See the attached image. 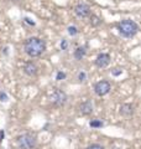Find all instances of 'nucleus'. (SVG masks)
<instances>
[{"instance_id":"2","label":"nucleus","mask_w":141,"mask_h":149,"mask_svg":"<svg viewBox=\"0 0 141 149\" xmlns=\"http://www.w3.org/2000/svg\"><path fill=\"white\" fill-rule=\"evenodd\" d=\"M119 34L126 37V39H131L134 37L136 34L139 32V25L136 24L134 20H130V19H125V20H121L116 26Z\"/></svg>"},{"instance_id":"14","label":"nucleus","mask_w":141,"mask_h":149,"mask_svg":"<svg viewBox=\"0 0 141 149\" xmlns=\"http://www.w3.org/2000/svg\"><path fill=\"white\" fill-rule=\"evenodd\" d=\"M68 34L70 35V36H76L77 34H78V32H79V30L77 29V27L76 26H68Z\"/></svg>"},{"instance_id":"15","label":"nucleus","mask_w":141,"mask_h":149,"mask_svg":"<svg viewBox=\"0 0 141 149\" xmlns=\"http://www.w3.org/2000/svg\"><path fill=\"white\" fill-rule=\"evenodd\" d=\"M8 101H9L8 95L4 91H0V102H8Z\"/></svg>"},{"instance_id":"8","label":"nucleus","mask_w":141,"mask_h":149,"mask_svg":"<svg viewBox=\"0 0 141 149\" xmlns=\"http://www.w3.org/2000/svg\"><path fill=\"white\" fill-rule=\"evenodd\" d=\"M22 70H24V72H25V74H27V76H30V77H35L36 74L39 73V67H37V65L32 61L26 62L24 65Z\"/></svg>"},{"instance_id":"4","label":"nucleus","mask_w":141,"mask_h":149,"mask_svg":"<svg viewBox=\"0 0 141 149\" xmlns=\"http://www.w3.org/2000/svg\"><path fill=\"white\" fill-rule=\"evenodd\" d=\"M67 100H68V97H67V95H66V92L59 90V88H56L50 96L51 103H52V106L56 107V108L63 107L66 103H67Z\"/></svg>"},{"instance_id":"9","label":"nucleus","mask_w":141,"mask_h":149,"mask_svg":"<svg viewBox=\"0 0 141 149\" xmlns=\"http://www.w3.org/2000/svg\"><path fill=\"white\" fill-rule=\"evenodd\" d=\"M120 114L124 116V117H131L135 113V107L131 103H124L120 106Z\"/></svg>"},{"instance_id":"10","label":"nucleus","mask_w":141,"mask_h":149,"mask_svg":"<svg viewBox=\"0 0 141 149\" xmlns=\"http://www.w3.org/2000/svg\"><path fill=\"white\" fill-rule=\"evenodd\" d=\"M93 111H94V106H93L92 101H86V102H83V103H81V106H79V112H81L83 116L92 114Z\"/></svg>"},{"instance_id":"3","label":"nucleus","mask_w":141,"mask_h":149,"mask_svg":"<svg viewBox=\"0 0 141 149\" xmlns=\"http://www.w3.org/2000/svg\"><path fill=\"white\" fill-rule=\"evenodd\" d=\"M37 138L32 133H24L16 138V146L19 149H35Z\"/></svg>"},{"instance_id":"22","label":"nucleus","mask_w":141,"mask_h":149,"mask_svg":"<svg viewBox=\"0 0 141 149\" xmlns=\"http://www.w3.org/2000/svg\"><path fill=\"white\" fill-rule=\"evenodd\" d=\"M4 137H5V132H4V130H0V141H1V142H3Z\"/></svg>"},{"instance_id":"13","label":"nucleus","mask_w":141,"mask_h":149,"mask_svg":"<svg viewBox=\"0 0 141 149\" xmlns=\"http://www.w3.org/2000/svg\"><path fill=\"white\" fill-rule=\"evenodd\" d=\"M89 125H91L92 128H102L104 123L102 122L100 119H92L91 122H89Z\"/></svg>"},{"instance_id":"1","label":"nucleus","mask_w":141,"mask_h":149,"mask_svg":"<svg viewBox=\"0 0 141 149\" xmlns=\"http://www.w3.org/2000/svg\"><path fill=\"white\" fill-rule=\"evenodd\" d=\"M24 50H25L26 55L30 56L31 58L40 57V56L46 51V42H45V40L41 39V37L32 36V37H29V39L25 40Z\"/></svg>"},{"instance_id":"21","label":"nucleus","mask_w":141,"mask_h":149,"mask_svg":"<svg viewBox=\"0 0 141 149\" xmlns=\"http://www.w3.org/2000/svg\"><path fill=\"white\" fill-rule=\"evenodd\" d=\"M24 21H25V22H27V24H29V25H32V26L35 25V22H34V21H31L29 17H25V19H24Z\"/></svg>"},{"instance_id":"5","label":"nucleus","mask_w":141,"mask_h":149,"mask_svg":"<svg viewBox=\"0 0 141 149\" xmlns=\"http://www.w3.org/2000/svg\"><path fill=\"white\" fill-rule=\"evenodd\" d=\"M110 90H111V85L105 80L99 81L98 83H95V86H94V92H95V95L99 96V97L106 96L108 93L110 92Z\"/></svg>"},{"instance_id":"7","label":"nucleus","mask_w":141,"mask_h":149,"mask_svg":"<svg viewBox=\"0 0 141 149\" xmlns=\"http://www.w3.org/2000/svg\"><path fill=\"white\" fill-rule=\"evenodd\" d=\"M110 55L109 54H104V52H102L97 56V58H95V66L97 67H99V68H105L106 66H109V63H110Z\"/></svg>"},{"instance_id":"18","label":"nucleus","mask_w":141,"mask_h":149,"mask_svg":"<svg viewBox=\"0 0 141 149\" xmlns=\"http://www.w3.org/2000/svg\"><path fill=\"white\" fill-rule=\"evenodd\" d=\"M86 78H87V73L84 72V71L78 73V80H79V82H84V81H86Z\"/></svg>"},{"instance_id":"19","label":"nucleus","mask_w":141,"mask_h":149,"mask_svg":"<svg viewBox=\"0 0 141 149\" xmlns=\"http://www.w3.org/2000/svg\"><path fill=\"white\" fill-rule=\"evenodd\" d=\"M67 47H68L67 40H62V42H61V49H62V50H67Z\"/></svg>"},{"instance_id":"11","label":"nucleus","mask_w":141,"mask_h":149,"mask_svg":"<svg viewBox=\"0 0 141 149\" xmlns=\"http://www.w3.org/2000/svg\"><path fill=\"white\" fill-rule=\"evenodd\" d=\"M86 54H87L86 47H77L76 50H74L73 56H74V58H76V60L81 61V60H83L84 56H86Z\"/></svg>"},{"instance_id":"17","label":"nucleus","mask_w":141,"mask_h":149,"mask_svg":"<svg viewBox=\"0 0 141 149\" xmlns=\"http://www.w3.org/2000/svg\"><path fill=\"white\" fill-rule=\"evenodd\" d=\"M86 149H104V147L100 146V144H98V143H94V144H91V146H88Z\"/></svg>"},{"instance_id":"12","label":"nucleus","mask_w":141,"mask_h":149,"mask_svg":"<svg viewBox=\"0 0 141 149\" xmlns=\"http://www.w3.org/2000/svg\"><path fill=\"white\" fill-rule=\"evenodd\" d=\"M89 16H91V25H92L93 27H97V26L102 25L103 20H102L99 16H97V15H89Z\"/></svg>"},{"instance_id":"16","label":"nucleus","mask_w":141,"mask_h":149,"mask_svg":"<svg viewBox=\"0 0 141 149\" xmlns=\"http://www.w3.org/2000/svg\"><path fill=\"white\" fill-rule=\"evenodd\" d=\"M64 78H66V73L62 72V71H58L57 74H56V80L57 81H62V80H64Z\"/></svg>"},{"instance_id":"6","label":"nucleus","mask_w":141,"mask_h":149,"mask_svg":"<svg viewBox=\"0 0 141 149\" xmlns=\"http://www.w3.org/2000/svg\"><path fill=\"white\" fill-rule=\"evenodd\" d=\"M74 14L81 19H86L91 15V6L86 3H79L74 6Z\"/></svg>"},{"instance_id":"20","label":"nucleus","mask_w":141,"mask_h":149,"mask_svg":"<svg viewBox=\"0 0 141 149\" xmlns=\"http://www.w3.org/2000/svg\"><path fill=\"white\" fill-rule=\"evenodd\" d=\"M123 73V68H115V71H113L114 76H119V74Z\"/></svg>"}]
</instances>
